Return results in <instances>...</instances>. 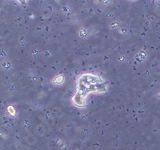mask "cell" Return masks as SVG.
Here are the masks:
<instances>
[{"label": "cell", "mask_w": 160, "mask_h": 150, "mask_svg": "<svg viewBox=\"0 0 160 150\" xmlns=\"http://www.w3.org/2000/svg\"><path fill=\"white\" fill-rule=\"evenodd\" d=\"M20 2H22V3H24V2H25V0H20Z\"/></svg>", "instance_id": "6da1fadb"}]
</instances>
